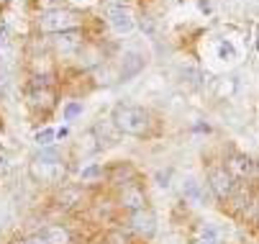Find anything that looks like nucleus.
I'll list each match as a JSON object with an SVG mask.
<instances>
[{"mask_svg":"<svg viewBox=\"0 0 259 244\" xmlns=\"http://www.w3.org/2000/svg\"><path fill=\"white\" fill-rule=\"evenodd\" d=\"M208 188H210V193H213L215 198L226 200V198H231V193L236 190V178L226 170V165H218V167H213V170L208 172Z\"/></svg>","mask_w":259,"mask_h":244,"instance_id":"obj_5","label":"nucleus"},{"mask_svg":"<svg viewBox=\"0 0 259 244\" xmlns=\"http://www.w3.org/2000/svg\"><path fill=\"white\" fill-rule=\"evenodd\" d=\"M110 121H113L118 134L136 139H144L154 131V116L141 106H131V103H118L110 113Z\"/></svg>","mask_w":259,"mask_h":244,"instance_id":"obj_1","label":"nucleus"},{"mask_svg":"<svg viewBox=\"0 0 259 244\" xmlns=\"http://www.w3.org/2000/svg\"><path fill=\"white\" fill-rule=\"evenodd\" d=\"M103 178H108V170H105L100 162H88V165L80 170V183H82V185L103 183Z\"/></svg>","mask_w":259,"mask_h":244,"instance_id":"obj_12","label":"nucleus"},{"mask_svg":"<svg viewBox=\"0 0 259 244\" xmlns=\"http://www.w3.org/2000/svg\"><path fill=\"white\" fill-rule=\"evenodd\" d=\"M6 172H8V154H6L3 149H0V178H3Z\"/></svg>","mask_w":259,"mask_h":244,"instance_id":"obj_18","label":"nucleus"},{"mask_svg":"<svg viewBox=\"0 0 259 244\" xmlns=\"http://www.w3.org/2000/svg\"><path fill=\"white\" fill-rule=\"evenodd\" d=\"M226 170L231 172L234 178H246V175H251V172H254V162L246 154H234L226 162Z\"/></svg>","mask_w":259,"mask_h":244,"instance_id":"obj_13","label":"nucleus"},{"mask_svg":"<svg viewBox=\"0 0 259 244\" xmlns=\"http://www.w3.org/2000/svg\"><path fill=\"white\" fill-rule=\"evenodd\" d=\"M36 28L44 36H54V33H64V31H75V28H85V13L77 8H49L36 18Z\"/></svg>","mask_w":259,"mask_h":244,"instance_id":"obj_2","label":"nucleus"},{"mask_svg":"<svg viewBox=\"0 0 259 244\" xmlns=\"http://www.w3.org/2000/svg\"><path fill=\"white\" fill-rule=\"evenodd\" d=\"M128 226L141 239H152L157 234V216L149 211V208H141V211H134L128 216Z\"/></svg>","mask_w":259,"mask_h":244,"instance_id":"obj_6","label":"nucleus"},{"mask_svg":"<svg viewBox=\"0 0 259 244\" xmlns=\"http://www.w3.org/2000/svg\"><path fill=\"white\" fill-rule=\"evenodd\" d=\"M44 39L57 57H77L82 52V47L88 44V33H85V28H75V31L54 33V36H44Z\"/></svg>","mask_w":259,"mask_h":244,"instance_id":"obj_4","label":"nucleus"},{"mask_svg":"<svg viewBox=\"0 0 259 244\" xmlns=\"http://www.w3.org/2000/svg\"><path fill=\"white\" fill-rule=\"evenodd\" d=\"M144 67V57L139 52H126L121 57V67H118V80H128L134 75H139V69Z\"/></svg>","mask_w":259,"mask_h":244,"instance_id":"obj_11","label":"nucleus"},{"mask_svg":"<svg viewBox=\"0 0 259 244\" xmlns=\"http://www.w3.org/2000/svg\"><path fill=\"white\" fill-rule=\"evenodd\" d=\"M54 139H57V131L54 129H44V131L36 134V144H39V147H49V144H54Z\"/></svg>","mask_w":259,"mask_h":244,"instance_id":"obj_16","label":"nucleus"},{"mask_svg":"<svg viewBox=\"0 0 259 244\" xmlns=\"http://www.w3.org/2000/svg\"><path fill=\"white\" fill-rule=\"evenodd\" d=\"M118 203L126 208V211H141V208H146V195H144V190L136 185V183H131V185H126V188H121V195H118Z\"/></svg>","mask_w":259,"mask_h":244,"instance_id":"obj_8","label":"nucleus"},{"mask_svg":"<svg viewBox=\"0 0 259 244\" xmlns=\"http://www.w3.org/2000/svg\"><path fill=\"white\" fill-rule=\"evenodd\" d=\"M103 59H105L103 47L88 42V44L82 47V52L77 54V67H80V69H98V67L103 64Z\"/></svg>","mask_w":259,"mask_h":244,"instance_id":"obj_10","label":"nucleus"},{"mask_svg":"<svg viewBox=\"0 0 259 244\" xmlns=\"http://www.w3.org/2000/svg\"><path fill=\"white\" fill-rule=\"evenodd\" d=\"M105 21H108V26L113 28L116 33H131L134 26H136V18H134V13H131L126 6H113V8H108Z\"/></svg>","mask_w":259,"mask_h":244,"instance_id":"obj_7","label":"nucleus"},{"mask_svg":"<svg viewBox=\"0 0 259 244\" xmlns=\"http://www.w3.org/2000/svg\"><path fill=\"white\" fill-rule=\"evenodd\" d=\"M39 236L47 241V244H69V231L64 226H44L39 231Z\"/></svg>","mask_w":259,"mask_h":244,"instance_id":"obj_14","label":"nucleus"},{"mask_svg":"<svg viewBox=\"0 0 259 244\" xmlns=\"http://www.w3.org/2000/svg\"><path fill=\"white\" fill-rule=\"evenodd\" d=\"M108 180L116 188H126V185L136 183V167L131 162H118L113 167H108Z\"/></svg>","mask_w":259,"mask_h":244,"instance_id":"obj_9","label":"nucleus"},{"mask_svg":"<svg viewBox=\"0 0 259 244\" xmlns=\"http://www.w3.org/2000/svg\"><path fill=\"white\" fill-rule=\"evenodd\" d=\"M198 244H215V239H213V236H205V239H200Z\"/></svg>","mask_w":259,"mask_h":244,"instance_id":"obj_20","label":"nucleus"},{"mask_svg":"<svg viewBox=\"0 0 259 244\" xmlns=\"http://www.w3.org/2000/svg\"><path fill=\"white\" fill-rule=\"evenodd\" d=\"M182 195L188 198L193 206H203V185H200L198 180H193V178L185 180V185H182Z\"/></svg>","mask_w":259,"mask_h":244,"instance_id":"obj_15","label":"nucleus"},{"mask_svg":"<svg viewBox=\"0 0 259 244\" xmlns=\"http://www.w3.org/2000/svg\"><path fill=\"white\" fill-rule=\"evenodd\" d=\"M80 113H82V106H80V103H69L67 111H64V121H72V118L80 116Z\"/></svg>","mask_w":259,"mask_h":244,"instance_id":"obj_17","label":"nucleus"},{"mask_svg":"<svg viewBox=\"0 0 259 244\" xmlns=\"http://www.w3.org/2000/svg\"><path fill=\"white\" fill-rule=\"evenodd\" d=\"M16 244H47L39 234H36V236H28V239H21V241H16Z\"/></svg>","mask_w":259,"mask_h":244,"instance_id":"obj_19","label":"nucleus"},{"mask_svg":"<svg viewBox=\"0 0 259 244\" xmlns=\"http://www.w3.org/2000/svg\"><path fill=\"white\" fill-rule=\"evenodd\" d=\"M28 172L36 183H59L67 175V167H64V159L57 149H41L33 157Z\"/></svg>","mask_w":259,"mask_h":244,"instance_id":"obj_3","label":"nucleus"}]
</instances>
